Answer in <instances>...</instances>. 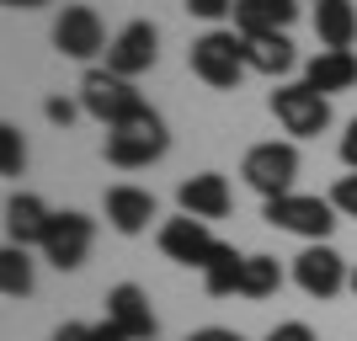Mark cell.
<instances>
[{
  "label": "cell",
  "mask_w": 357,
  "mask_h": 341,
  "mask_svg": "<svg viewBox=\"0 0 357 341\" xmlns=\"http://www.w3.org/2000/svg\"><path fill=\"white\" fill-rule=\"evenodd\" d=\"M304 80H310L320 96L352 91L357 86V54H352V48H320V54L304 64Z\"/></svg>",
  "instance_id": "cell-16"
},
{
  "label": "cell",
  "mask_w": 357,
  "mask_h": 341,
  "mask_svg": "<svg viewBox=\"0 0 357 341\" xmlns=\"http://www.w3.org/2000/svg\"><path fill=\"white\" fill-rule=\"evenodd\" d=\"M80 107H86V118H96L102 128H123V123H134L139 112H149V102L134 91V80L112 75L107 64L80 75Z\"/></svg>",
  "instance_id": "cell-1"
},
{
  "label": "cell",
  "mask_w": 357,
  "mask_h": 341,
  "mask_svg": "<svg viewBox=\"0 0 357 341\" xmlns=\"http://www.w3.org/2000/svg\"><path fill=\"white\" fill-rule=\"evenodd\" d=\"M187 11L197 22H224V16H235V0H187Z\"/></svg>",
  "instance_id": "cell-26"
},
{
  "label": "cell",
  "mask_w": 357,
  "mask_h": 341,
  "mask_svg": "<svg viewBox=\"0 0 357 341\" xmlns=\"http://www.w3.org/2000/svg\"><path fill=\"white\" fill-rule=\"evenodd\" d=\"M48 224H54V213H48L43 197H32V192H11L6 197V235H11V245H38L43 251V240H48Z\"/></svg>",
  "instance_id": "cell-14"
},
{
  "label": "cell",
  "mask_w": 357,
  "mask_h": 341,
  "mask_svg": "<svg viewBox=\"0 0 357 341\" xmlns=\"http://www.w3.org/2000/svg\"><path fill=\"white\" fill-rule=\"evenodd\" d=\"M6 6H11V11H43L48 0H6Z\"/></svg>",
  "instance_id": "cell-31"
},
{
  "label": "cell",
  "mask_w": 357,
  "mask_h": 341,
  "mask_svg": "<svg viewBox=\"0 0 357 341\" xmlns=\"http://www.w3.org/2000/svg\"><path fill=\"white\" fill-rule=\"evenodd\" d=\"M347 288H352V294H357V267H352V282H347Z\"/></svg>",
  "instance_id": "cell-32"
},
{
  "label": "cell",
  "mask_w": 357,
  "mask_h": 341,
  "mask_svg": "<svg viewBox=\"0 0 357 341\" xmlns=\"http://www.w3.org/2000/svg\"><path fill=\"white\" fill-rule=\"evenodd\" d=\"M176 203H181V213H192V219H203V224H213V219H224L229 213V181L219 176V171H197V176H187L176 187Z\"/></svg>",
  "instance_id": "cell-13"
},
{
  "label": "cell",
  "mask_w": 357,
  "mask_h": 341,
  "mask_svg": "<svg viewBox=\"0 0 357 341\" xmlns=\"http://www.w3.org/2000/svg\"><path fill=\"white\" fill-rule=\"evenodd\" d=\"M298 16V0H235V32L256 38V32H288Z\"/></svg>",
  "instance_id": "cell-17"
},
{
  "label": "cell",
  "mask_w": 357,
  "mask_h": 341,
  "mask_svg": "<svg viewBox=\"0 0 357 341\" xmlns=\"http://www.w3.org/2000/svg\"><path fill=\"white\" fill-rule=\"evenodd\" d=\"M91 240H96V219H86V213H54V224H48V240H43V262L59 272H75L80 262L91 256Z\"/></svg>",
  "instance_id": "cell-8"
},
{
  "label": "cell",
  "mask_w": 357,
  "mask_h": 341,
  "mask_svg": "<svg viewBox=\"0 0 357 341\" xmlns=\"http://www.w3.org/2000/svg\"><path fill=\"white\" fill-rule=\"evenodd\" d=\"M283 288V267H278V256H245V267H240V298H272Z\"/></svg>",
  "instance_id": "cell-20"
},
{
  "label": "cell",
  "mask_w": 357,
  "mask_h": 341,
  "mask_svg": "<svg viewBox=\"0 0 357 341\" xmlns=\"http://www.w3.org/2000/svg\"><path fill=\"white\" fill-rule=\"evenodd\" d=\"M54 48H59L64 59H80L91 64L96 54H107V32H102V16L91 11V6H64L59 16H54Z\"/></svg>",
  "instance_id": "cell-7"
},
{
  "label": "cell",
  "mask_w": 357,
  "mask_h": 341,
  "mask_svg": "<svg viewBox=\"0 0 357 341\" xmlns=\"http://www.w3.org/2000/svg\"><path fill=\"white\" fill-rule=\"evenodd\" d=\"M165 149H171V134H165V118L155 107L139 112L134 123H123V128H107V165H118V171L155 165Z\"/></svg>",
  "instance_id": "cell-3"
},
{
  "label": "cell",
  "mask_w": 357,
  "mask_h": 341,
  "mask_svg": "<svg viewBox=\"0 0 357 341\" xmlns=\"http://www.w3.org/2000/svg\"><path fill=\"white\" fill-rule=\"evenodd\" d=\"M294 282H298L310 298H320V304H326V298H336L347 282H352V272H347V262L331 251L326 240H320V245H304V251L294 256Z\"/></svg>",
  "instance_id": "cell-9"
},
{
  "label": "cell",
  "mask_w": 357,
  "mask_h": 341,
  "mask_svg": "<svg viewBox=\"0 0 357 341\" xmlns=\"http://www.w3.org/2000/svg\"><path fill=\"white\" fill-rule=\"evenodd\" d=\"M48 341H128L112 320H102V326H80V320H70V326H59Z\"/></svg>",
  "instance_id": "cell-24"
},
{
  "label": "cell",
  "mask_w": 357,
  "mask_h": 341,
  "mask_svg": "<svg viewBox=\"0 0 357 341\" xmlns=\"http://www.w3.org/2000/svg\"><path fill=\"white\" fill-rule=\"evenodd\" d=\"M314 38H320V48H352L357 43V6L352 0H320L314 6Z\"/></svg>",
  "instance_id": "cell-19"
},
{
  "label": "cell",
  "mask_w": 357,
  "mask_h": 341,
  "mask_svg": "<svg viewBox=\"0 0 357 341\" xmlns=\"http://www.w3.org/2000/svg\"><path fill=\"white\" fill-rule=\"evenodd\" d=\"M331 203H336V213H342V219H357V171L331 187Z\"/></svg>",
  "instance_id": "cell-25"
},
{
  "label": "cell",
  "mask_w": 357,
  "mask_h": 341,
  "mask_svg": "<svg viewBox=\"0 0 357 341\" xmlns=\"http://www.w3.org/2000/svg\"><path fill=\"white\" fill-rule=\"evenodd\" d=\"M27 171V144L11 123H0V176H22Z\"/></svg>",
  "instance_id": "cell-23"
},
{
  "label": "cell",
  "mask_w": 357,
  "mask_h": 341,
  "mask_svg": "<svg viewBox=\"0 0 357 341\" xmlns=\"http://www.w3.org/2000/svg\"><path fill=\"white\" fill-rule=\"evenodd\" d=\"M155 59H160V32H155V22H144V16L128 22V27L112 38V48H107V70L123 75V80H139Z\"/></svg>",
  "instance_id": "cell-10"
},
{
  "label": "cell",
  "mask_w": 357,
  "mask_h": 341,
  "mask_svg": "<svg viewBox=\"0 0 357 341\" xmlns=\"http://www.w3.org/2000/svg\"><path fill=\"white\" fill-rule=\"evenodd\" d=\"M342 160H347V171H357V118L347 123V134H342Z\"/></svg>",
  "instance_id": "cell-30"
},
{
  "label": "cell",
  "mask_w": 357,
  "mask_h": 341,
  "mask_svg": "<svg viewBox=\"0 0 357 341\" xmlns=\"http://www.w3.org/2000/svg\"><path fill=\"white\" fill-rule=\"evenodd\" d=\"M272 118L283 123V134H294V139H320L331 128V96H320L310 80L278 86L272 91Z\"/></svg>",
  "instance_id": "cell-6"
},
{
  "label": "cell",
  "mask_w": 357,
  "mask_h": 341,
  "mask_svg": "<svg viewBox=\"0 0 357 341\" xmlns=\"http://www.w3.org/2000/svg\"><path fill=\"white\" fill-rule=\"evenodd\" d=\"M261 341H320V336H314V331L304 326V320H283V326H272Z\"/></svg>",
  "instance_id": "cell-28"
},
{
  "label": "cell",
  "mask_w": 357,
  "mask_h": 341,
  "mask_svg": "<svg viewBox=\"0 0 357 341\" xmlns=\"http://www.w3.org/2000/svg\"><path fill=\"white\" fill-rule=\"evenodd\" d=\"M160 251L176 262V267H208V256L219 251V240H213V229L203 219H192V213H181V219H165L160 224Z\"/></svg>",
  "instance_id": "cell-11"
},
{
  "label": "cell",
  "mask_w": 357,
  "mask_h": 341,
  "mask_svg": "<svg viewBox=\"0 0 357 341\" xmlns=\"http://www.w3.org/2000/svg\"><path fill=\"white\" fill-rule=\"evenodd\" d=\"M187 341H245L240 331H229V326H203V331H192Z\"/></svg>",
  "instance_id": "cell-29"
},
{
  "label": "cell",
  "mask_w": 357,
  "mask_h": 341,
  "mask_svg": "<svg viewBox=\"0 0 357 341\" xmlns=\"http://www.w3.org/2000/svg\"><path fill=\"white\" fill-rule=\"evenodd\" d=\"M0 294L6 298L32 294V256L22 251V245H6V251H0Z\"/></svg>",
  "instance_id": "cell-22"
},
{
  "label": "cell",
  "mask_w": 357,
  "mask_h": 341,
  "mask_svg": "<svg viewBox=\"0 0 357 341\" xmlns=\"http://www.w3.org/2000/svg\"><path fill=\"white\" fill-rule=\"evenodd\" d=\"M240 267H245V256H240L235 245H224V240H219V251H213L208 267H203V288H208L213 298H229L240 288Z\"/></svg>",
  "instance_id": "cell-21"
},
{
  "label": "cell",
  "mask_w": 357,
  "mask_h": 341,
  "mask_svg": "<svg viewBox=\"0 0 357 341\" xmlns=\"http://www.w3.org/2000/svg\"><path fill=\"white\" fill-rule=\"evenodd\" d=\"M102 208H107V224H112L118 235H144V229H149V219H155V192H144V187H128V181H118V187H107Z\"/></svg>",
  "instance_id": "cell-15"
},
{
  "label": "cell",
  "mask_w": 357,
  "mask_h": 341,
  "mask_svg": "<svg viewBox=\"0 0 357 341\" xmlns=\"http://www.w3.org/2000/svg\"><path fill=\"white\" fill-rule=\"evenodd\" d=\"M261 219H267L272 229H288V235L320 245V240L336 229V203H331V197H314V192H288V197L261 203Z\"/></svg>",
  "instance_id": "cell-5"
},
{
  "label": "cell",
  "mask_w": 357,
  "mask_h": 341,
  "mask_svg": "<svg viewBox=\"0 0 357 341\" xmlns=\"http://www.w3.org/2000/svg\"><path fill=\"white\" fill-rule=\"evenodd\" d=\"M240 176L251 192H261V203L272 197H288L298 181V144L288 139H267V144H251L245 149V160H240Z\"/></svg>",
  "instance_id": "cell-4"
},
{
  "label": "cell",
  "mask_w": 357,
  "mask_h": 341,
  "mask_svg": "<svg viewBox=\"0 0 357 341\" xmlns=\"http://www.w3.org/2000/svg\"><path fill=\"white\" fill-rule=\"evenodd\" d=\"M107 320L128 341H155V310H149V294L139 282H118V288L107 294Z\"/></svg>",
  "instance_id": "cell-12"
},
{
  "label": "cell",
  "mask_w": 357,
  "mask_h": 341,
  "mask_svg": "<svg viewBox=\"0 0 357 341\" xmlns=\"http://www.w3.org/2000/svg\"><path fill=\"white\" fill-rule=\"evenodd\" d=\"M43 112H48V123H59V128H70V123L80 118L86 107H75L70 96H48V102H43Z\"/></svg>",
  "instance_id": "cell-27"
},
{
  "label": "cell",
  "mask_w": 357,
  "mask_h": 341,
  "mask_svg": "<svg viewBox=\"0 0 357 341\" xmlns=\"http://www.w3.org/2000/svg\"><path fill=\"white\" fill-rule=\"evenodd\" d=\"M187 59H192V75L213 91H235L240 80H245V70H251V64H245V38H240V32H224V27L203 32Z\"/></svg>",
  "instance_id": "cell-2"
},
{
  "label": "cell",
  "mask_w": 357,
  "mask_h": 341,
  "mask_svg": "<svg viewBox=\"0 0 357 341\" xmlns=\"http://www.w3.org/2000/svg\"><path fill=\"white\" fill-rule=\"evenodd\" d=\"M245 64H251V75H288L298 64L294 54V38L288 32H256V38H245Z\"/></svg>",
  "instance_id": "cell-18"
}]
</instances>
